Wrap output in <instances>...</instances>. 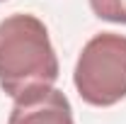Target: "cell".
I'll return each instance as SVG.
<instances>
[{
	"label": "cell",
	"mask_w": 126,
	"mask_h": 124,
	"mask_svg": "<svg viewBox=\"0 0 126 124\" xmlns=\"http://www.w3.org/2000/svg\"><path fill=\"white\" fill-rule=\"evenodd\" d=\"M0 2H5V0H0Z\"/></svg>",
	"instance_id": "5"
},
{
	"label": "cell",
	"mask_w": 126,
	"mask_h": 124,
	"mask_svg": "<svg viewBox=\"0 0 126 124\" xmlns=\"http://www.w3.org/2000/svg\"><path fill=\"white\" fill-rule=\"evenodd\" d=\"M7 124H75V117L63 90L36 85L15 97Z\"/></svg>",
	"instance_id": "3"
},
{
	"label": "cell",
	"mask_w": 126,
	"mask_h": 124,
	"mask_svg": "<svg viewBox=\"0 0 126 124\" xmlns=\"http://www.w3.org/2000/svg\"><path fill=\"white\" fill-rule=\"evenodd\" d=\"M94 17L114 22V24H126V0H87Z\"/></svg>",
	"instance_id": "4"
},
{
	"label": "cell",
	"mask_w": 126,
	"mask_h": 124,
	"mask_svg": "<svg viewBox=\"0 0 126 124\" xmlns=\"http://www.w3.org/2000/svg\"><path fill=\"white\" fill-rule=\"evenodd\" d=\"M73 83L80 100L92 107L121 102L126 97V34H94L75 61Z\"/></svg>",
	"instance_id": "2"
},
{
	"label": "cell",
	"mask_w": 126,
	"mask_h": 124,
	"mask_svg": "<svg viewBox=\"0 0 126 124\" xmlns=\"http://www.w3.org/2000/svg\"><path fill=\"white\" fill-rule=\"evenodd\" d=\"M58 56L46 24L36 15L15 12L0 20V88L12 100L36 85L58 80Z\"/></svg>",
	"instance_id": "1"
}]
</instances>
